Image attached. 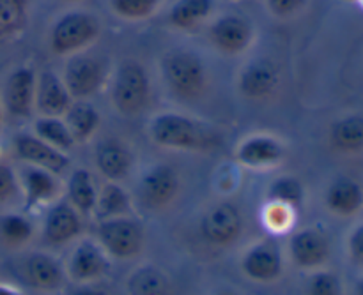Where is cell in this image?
I'll return each instance as SVG.
<instances>
[{
    "label": "cell",
    "mask_w": 363,
    "mask_h": 295,
    "mask_svg": "<svg viewBox=\"0 0 363 295\" xmlns=\"http://www.w3.org/2000/svg\"><path fill=\"white\" fill-rule=\"evenodd\" d=\"M94 165L106 180L121 183L133 168V152L119 138H103L94 149Z\"/></svg>",
    "instance_id": "19"
},
{
    "label": "cell",
    "mask_w": 363,
    "mask_h": 295,
    "mask_svg": "<svg viewBox=\"0 0 363 295\" xmlns=\"http://www.w3.org/2000/svg\"><path fill=\"white\" fill-rule=\"evenodd\" d=\"M149 138L170 151H204L215 145L208 124L179 112H160L149 120Z\"/></svg>",
    "instance_id": "1"
},
{
    "label": "cell",
    "mask_w": 363,
    "mask_h": 295,
    "mask_svg": "<svg viewBox=\"0 0 363 295\" xmlns=\"http://www.w3.org/2000/svg\"><path fill=\"white\" fill-rule=\"evenodd\" d=\"M94 214L98 218V221L108 218H119V216H131L133 214V200H131V195L119 183L108 180L98 191V202H96Z\"/></svg>",
    "instance_id": "27"
},
{
    "label": "cell",
    "mask_w": 363,
    "mask_h": 295,
    "mask_svg": "<svg viewBox=\"0 0 363 295\" xmlns=\"http://www.w3.org/2000/svg\"><path fill=\"white\" fill-rule=\"evenodd\" d=\"M347 257L354 265L363 267V221L358 223L353 230L350 232L346 241Z\"/></svg>",
    "instance_id": "36"
},
{
    "label": "cell",
    "mask_w": 363,
    "mask_h": 295,
    "mask_svg": "<svg viewBox=\"0 0 363 295\" xmlns=\"http://www.w3.org/2000/svg\"><path fill=\"white\" fill-rule=\"evenodd\" d=\"M280 74L275 64L268 59H254L241 67L238 74V88L252 101H264L279 88Z\"/></svg>",
    "instance_id": "18"
},
{
    "label": "cell",
    "mask_w": 363,
    "mask_h": 295,
    "mask_svg": "<svg viewBox=\"0 0 363 295\" xmlns=\"http://www.w3.org/2000/svg\"><path fill=\"white\" fill-rule=\"evenodd\" d=\"M38 74L32 67H16L4 85V108L16 119H30L35 110Z\"/></svg>",
    "instance_id": "16"
},
{
    "label": "cell",
    "mask_w": 363,
    "mask_h": 295,
    "mask_svg": "<svg viewBox=\"0 0 363 295\" xmlns=\"http://www.w3.org/2000/svg\"><path fill=\"white\" fill-rule=\"evenodd\" d=\"M353 295H363V276L360 279H358L357 285H354V294Z\"/></svg>",
    "instance_id": "41"
},
{
    "label": "cell",
    "mask_w": 363,
    "mask_h": 295,
    "mask_svg": "<svg viewBox=\"0 0 363 295\" xmlns=\"http://www.w3.org/2000/svg\"><path fill=\"white\" fill-rule=\"evenodd\" d=\"M69 295H112L106 289H103L101 285H98L96 282L92 283H78Z\"/></svg>",
    "instance_id": "39"
},
{
    "label": "cell",
    "mask_w": 363,
    "mask_h": 295,
    "mask_svg": "<svg viewBox=\"0 0 363 295\" xmlns=\"http://www.w3.org/2000/svg\"><path fill=\"white\" fill-rule=\"evenodd\" d=\"M266 7L275 18L286 20V18L296 16L305 9L308 0H264Z\"/></svg>",
    "instance_id": "35"
},
{
    "label": "cell",
    "mask_w": 363,
    "mask_h": 295,
    "mask_svg": "<svg viewBox=\"0 0 363 295\" xmlns=\"http://www.w3.org/2000/svg\"><path fill=\"white\" fill-rule=\"evenodd\" d=\"M293 209H287L284 205L269 204V212H268V223L272 229L282 230L289 229L291 221H293Z\"/></svg>",
    "instance_id": "37"
},
{
    "label": "cell",
    "mask_w": 363,
    "mask_h": 295,
    "mask_svg": "<svg viewBox=\"0 0 363 295\" xmlns=\"http://www.w3.org/2000/svg\"><path fill=\"white\" fill-rule=\"evenodd\" d=\"M0 122H2V105H0Z\"/></svg>",
    "instance_id": "43"
},
{
    "label": "cell",
    "mask_w": 363,
    "mask_h": 295,
    "mask_svg": "<svg viewBox=\"0 0 363 295\" xmlns=\"http://www.w3.org/2000/svg\"><path fill=\"white\" fill-rule=\"evenodd\" d=\"M110 101L121 115L133 117L145 110L151 99L147 69L137 60H124L110 73Z\"/></svg>",
    "instance_id": "4"
},
{
    "label": "cell",
    "mask_w": 363,
    "mask_h": 295,
    "mask_svg": "<svg viewBox=\"0 0 363 295\" xmlns=\"http://www.w3.org/2000/svg\"><path fill=\"white\" fill-rule=\"evenodd\" d=\"M291 262L303 271L323 269L332 255V243L328 233L319 226H305L291 236L287 244Z\"/></svg>",
    "instance_id": "9"
},
{
    "label": "cell",
    "mask_w": 363,
    "mask_h": 295,
    "mask_svg": "<svg viewBox=\"0 0 363 295\" xmlns=\"http://www.w3.org/2000/svg\"><path fill=\"white\" fill-rule=\"evenodd\" d=\"M266 198H268V204L284 205V207L298 211L305 202V186L298 177L279 175L269 183Z\"/></svg>",
    "instance_id": "29"
},
{
    "label": "cell",
    "mask_w": 363,
    "mask_h": 295,
    "mask_svg": "<svg viewBox=\"0 0 363 295\" xmlns=\"http://www.w3.org/2000/svg\"><path fill=\"white\" fill-rule=\"evenodd\" d=\"M215 0H176L169 11V23L177 30H194L213 14Z\"/></svg>",
    "instance_id": "28"
},
{
    "label": "cell",
    "mask_w": 363,
    "mask_h": 295,
    "mask_svg": "<svg viewBox=\"0 0 363 295\" xmlns=\"http://www.w3.org/2000/svg\"><path fill=\"white\" fill-rule=\"evenodd\" d=\"M32 133L41 138V140H45L46 144L66 152V154L69 151H73V147L77 145V141H74L73 134L67 129L62 117L39 115L34 120V124H32Z\"/></svg>",
    "instance_id": "30"
},
{
    "label": "cell",
    "mask_w": 363,
    "mask_h": 295,
    "mask_svg": "<svg viewBox=\"0 0 363 295\" xmlns=\"http://www.w3.org/2000/svg\"><path fill=\"white\" fill-rule=\"evenodd\" d=\"M66 198L82 216L94 214L98 187L94 184V177L87 168L71 170L66 184Z\"/></svg>",
    "instance_id": "25"
},
{
    "label": "cell",
    "mask_w": 363,
    "mask_h": 295,
    "mask_svg": "<svg viewBox=\"0 0 363 295\" xmlns=\"http://www.w3.org/2000/svg\"><path fill=\"white\" fill-rule=\"evenodd\" d=\"M0 295H23L18 289L14 287L6 285V283H0Z\"/></svg>",
    "instance_id": "40"
},
{
    "label": "cell",
    "mask_w": 363,
    "mask_h": 295,
    "mask_svg": "<svg viewBox=\"0 0 363 295\" xmlns=\"http://www.w3.org/2000/svg\"><path fill=\"white\" fill-rule=\"evenodd\" d=\"M328 138L340 154H360L363 152V115L347 113L333 120Z\"/></svg>",
    "instance_id": "23"
},
{
    "label": "cell",
    "mask_w": 363,
    "mask_h": 295,
    "mask_svg": "<svg viewBox=\"0 0 363 295\" xmlns=\"http://www.w3.org/2000/svg\"><path fill=\"white\" fill-rule=\"evenodd\" d=\"M160 71L165 87L179 99H197L208 87V67L201 55L186 48L163 53Z\"/></svg>",
    "instance_id": "2"
},
{
    "label": "cell",
    "mask_w": 363,
    "mask_h": 295,
    "mask_svg": "<svg viewBox=\"0 0 363 295\" xmlns=\"http://www.w3.org/2000/svg\"><path fill=\"white\" fill-rule=\"evenodd\" d=\"M243 232V216L230 202L211 205L201 219V233L213 246H229Z\"/></svg>",
    "instance_id": "13"
},
{
    "label": "cell",
    "mask_w": 363,
    "mask_h": 295,
    "mask_svg": "<svg viewBox=\"0 0 363 295\" xmlns=\"http://www.w3.org/2000/svg\"><path fill=\"white\" fill-rule=\"evenodd\" d=\"M215 295H236V294H233V292H220V294H215Z\"/></svg>",
    "instance_id": "42"
},
{
    "label": "cell",
    "mask_w": 363,
    "mask_h": 295,
    "mask_svg": "<svg viewBox=\"0 0 363 295\" xmlns=\"http://www.w3.org/2000/svg\"><path fill=\"white\" fill-rule=\"evenodd\" d=\"M162 6V0H108V7L116 16L128 21H142L151 18Z\"/></svg>",
    "instance_id": "32"
},
{
    "label": "cell",
    "mask_w": 363,
    "mask_h": 295,
    "mask_svg": "<svg viewBox=\"0 0 363 295\" xmlns=\"http://www.w3.org/2000/svg\"><path fill=\"white\" fill-rule=\"evenodd\" d=\"M101 35V21L94 13L71 9L60 14L50 28V50L59 57H71L91 48Z\"/></svg>",
    "instance_id": "3"
},
{
    "label": "cell",
    "mask_w": 363,
    "mask_h": 295,
    "mask_svg": "<svg viewBox=\"0 0 363 295\" xmlns=\"http://www.w3.org/2000/svg\"><path fill=\"white\" fill-rule=\"evenodd\" d=\"M128 295H172L169 276L152 264L138 265L126 282Z\"/></svg>",
    "instance_id": "26"
},
{
    "label": "cell",
    "mask_w": 363,
    "mask_h": 295,
    "mask_svg": "<svg viewBox=\"0 0 363 295\" xmlns=\"http://www.w3.org/2000/svg\"><path fill=\"white\" fill-rule=\"evenodd\" d=\"M305 295H342V282L337 272L315 269L305 282Z\"/></svg>",
    "instance_id": "33"
},
{
    "label": "cell",
    "mask_w": 363,
    "mask_h": 295,
    "mask_svg": "<svg viewBox=\"0 0 363 295\" xmlns=\"http://www.w3.org/2000/svg\"><path fill=\"white\" fill-rule=\"evenodd\" d=\"M286 158L287 147L284 140L268 133L248 134L234 149V159L252 170L275 168Z\"/></svg>",
    "instance_id": "10"
},
{
    "label": "cell",
    "mask_w": 363,
    "mask_h": 295,
    "mask_svg": "<svg viewBox=\"0 0 363 295\" xmlns=\"http://www.w3.org/2000/svg\"><path fill=\"white\" fill-rule=\"evenodd\" d=\"M84 232V221L82 214L69 204L66 197H60L53 202L45 214L43 221V243L46 246L60 248L73 243Z\"/></svg>",
    "instance_id": "11"
},
{
    "label": "cell",
    "mask_w": 363,
    "mask_h": 295,
    "mask_svg": "<svg viewBox=\"0 0 363 295\" xmlns=\"http://www.w3.org/2000/svg\"><path fill=\"white\" fill-rule=\"evenodd\" d=\"M66 2H77V0H66Z\"/></svg>",
    "instance_id": "44"
},
{
    "label": "cell",
    "mask_w": 363,
    "mask_h": 295,
    "mask_svg": "<svg viewBox=\"0 0 363 295\" xmlns=\"http://www.w3.org/2000/svg\"><path fill=\"white\" fill-rule=\"evenodd\" d=\"M240 265L243 274L257 283H273L284 274L282 251L272 239L252 244L241 257Z\"/></svg>",
    "instance_id": "14"
},
{
    "label": "cell",
    "mask_w": 363,
    "mask_h": 295,
    "mask_svg": "<svg viewBox=\"0 0 363 295\" xmlns=\"http://www.w3.org/2000/svg\"><path fill=\"white\" fill-rule=\"evenodd\" d=\"M20 179V190L23 193V207L27 212L50 207L53 202L62 197V184L57 173L39 166L25 165Z\"/></svg>",
    "instance_id": "12"
},
{
    "label": "cell",
    "mask_w": 363,
    "mask_h": 295,
    "mask_svg": "<svg viewBox=\"0 0 363 295\" xmlns=\"http://www.w3.org/2000/svg\"><path fill=\"white\" fill-rule=\"evenodd\" d=\"M96 241L110 258L133 260L144 250V226L133 216H119L98 221Z\"/></svg>",
    "instance_id": "5"
},
{
    "label": "cell",
    "mask_w": 363,
    "mask_h": 295,
    "mask_svg": "<svg viewBox=\"0 0 363 295\" xmlns=\"http://www.w3.org/2000/svg\"><path fill=\"white\" fill-rule=\"evenodd\" d=\"M13 149L18 159H21L25 165L50 170L57 175H60L69 166V158L66 152L46 144L34 133H18L13 138Z\"/></svg>",
    "instance_id": "17"
},
{
    "label": "cell",
    "mask_w": 363,
    "mask_h": 295,
    "mask_svg": "<svg viewBox=\"0 0 363 295\" xmlns=\"http://www.w3.org/2000/svg\"><path fill=\"white\" fill-rule=\"evenodd\" d=\"M110 267L108 255L98 241L82 239L71 251L66 264L67 278L74 283H92L101 279Z\"/></svg>",
    "instance_id": "15"
},
{
    "label": "cell",
    "mask_w": 363,
    "mask_h": 295,
    "mask_svg": "<svg viewBox=\"0 0 363 295\" xmlns=\"http://www.w3.org/2000/svg\"><path fill=\"white\" fill-rule=\"evenodd\" d=\"M62 119L77 144H87L101 126V115L98 108L84 99H74Z\"/></svg>",
    "instance_id": "24"
},
{
    "label": "cell",
    "mask_w": 363,
    "mask_h": 295,
    "mask_svg": "<svg viewBox=\"0 0 363 295\" xmlns=\"http://www.w3.org/2000/svg\"><path fill=\"white\" fill-rule=\"evenodd\" d=\"M18 20V7L14 0H0V34L14 27Z\"/></svg>",
    "instance_id": "38"
},
{
    "label": "cell",
    "mask_w": 363,
    "mask_h": 295,
    "mask_svg": "<svg viewBox=\"0 0 363 295\" xmlns=\"http://www.w3.org/2000/svg\"><path fill=\"white\" fill-rule=\"evenodd\" d=\"M74 99L64 85L62 76L55 71L45 69L39 73L35 85V110L39 115L64 117Z\"/></svg>",
    "instance_id": "21"
},
{
    "label": "cell",
    "mask_w": 363,
    "mask_h": 295,
    "mask_svg": "<svg viewBox=\"0 0 363 295\" xmlns=\"http://www.w3.org/2000/svg\"><path fill=\"white\" fill-rule=\"evenodd\" d=\"M23 274L28 285L41 292H57L66 283V269L53 255L32 251L23 262Z\"/></svg>",
    "instance_id": "20"
},
{
    "label": "cell",
    "mask_w": 363,
    "mask_h": 295,
    "mask_svg": "<svg viewBox=\"0 0 363 295\" xmlns=\"http://www.w3.org/2000/svg\"><path fill=\"white\" fill-rule=\"evenodd\" d=\"M325 207L337 218H354L363 211V186L353 177H335L325 191Z\"/></svg>",
    "instance_id": "22"
},
{
    "label": "cell",
    "mask_w": 363,
    "mask_h": 295,
    "mask_svg": "<svg viewBox=\"0 0 363 295\" xmlns=\"http://www.w3.org/2000/svg\"><path fill=\"white\" fill-rule=\"evenodd\" d=\"M20 179L6 163H0V204L9 202L20 193Z\"/></svg>",
    "instance_id": "34"
},
{
    "label": "cell",
    "mask_w": 363,
    "mask_h": 295,
    "mask_svg": "<svg viewBox=\"0 0 363 295\" xmlns=\"http://www.w3.org/2000/svg\"><path fill=\"white\" fill-rule=\"evenodd\" d=\"M60 76L71 98L87 101L108 83L110 69L105 60L91 55L85 50V52L67 57Z\"/></svg>",
    "instance_id": "6"
},
{
    "label": "cell",
    "mask_w": 363,
    "mask_h": 295,
    "mask_svg": "<svg viewBox=\"0 0 363 295\" xmlns=\"http://www.w3.org/2000/svg\"><path fill=\"white\" fill-rule=\"evenodd\" d=\"M208 39L220 53L241 55L254 42L255 28L248 18L236 13H225L209 23Z\"/></svg>",
    "instance_id": "8"
},
{
    "label": "cell",
    "mask_w": 363,
    "mask_h": 295,
    "mask_svg": "<svg viewBox=\"0 0 363 295\" xmlns=\"http://www.w3.org/2000/svg\"><path fill=\"white\" fill-rule=\"evenodd\" d=\"M34 237V223L27 214L7 212L0 216V241L11 248H21Z\"/></svg>",
    "instance_id": "31"
},
{
    "label": "cell",
    "mask_w": 363,
    "mask_h": 295,
    "mask_svg": "<svg viewBox=\"0 0 363 295\" xmlns=\"http://www.w3.org/2000/svg\"><path fill=\"white\" fill-rule=\"evenodd\" d=\"M138 198L151 211H160L172 204L181 191V177L169 163H155L138 179Z\"/></svg>",
    "instance_id": "7"
}]
</instances>
